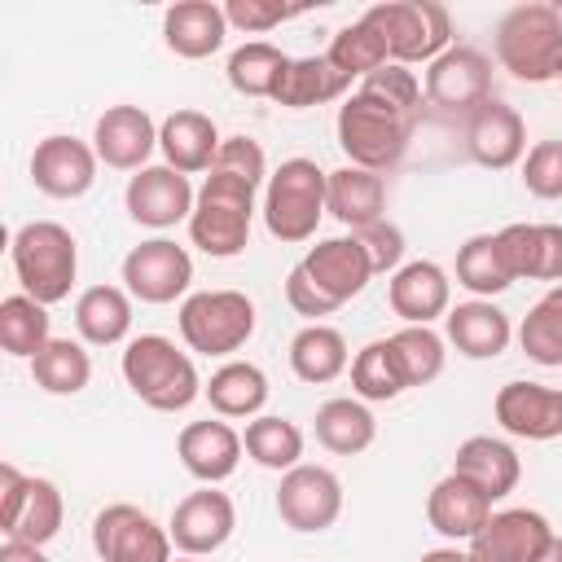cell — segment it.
Masks as SVG:
<instances>
[{
    "instance_id": "cell-1",
    "label": "cell",
    "mask_w": 562,
    "mask_h": 562,
    "mask_svg": "<svg viewBox=\"0 0 562 562\" xmlns=\"http://www.w3.org/2000/svg\"><path fill=\"white\" fill-rule=\"evenodd\" d=\"M338 145L347 154L351 167H364V171H391L408 140H413V127H417V114L413 110H400L364 88H356L342 105H338Z\"/></svg>"
},
{
    "instance_id": "cell-2",
    "label": "cell",
    "mask_w": 562,
    "mask_h": 562,
    "mask_svg": "<svg viewBox=\"0 0 562 562\" xmlns=\"http://www.w3.org/2000/svg\"><path fill=\"white\" fill-rule=\"evenodd\" d=\"M123 382L154 413H180L206 391L198 382V369H193L189 351H180L162 334H136L123 347Z\"/></svg>"
},
{
    "instance_id": "cell-3",
    "label": "cell",
    "mask_w": 562,
    "mask_h": 562,
    "mask_svg": "<svg viewBox=\"0 0 562 562\" xmlns=\"http://www.w3.org/2000/svg\"><path fill=\"white\" fill-rule=\"evenodd\" d=\"M13 272H18V285L22 294H31L35 303L53 307L70 294L75 285V272H79V246H75V233L57 220H31L13 233Z\"/></svg>"
},
{
    "instance_id": "cell-4",
    "label": "cell",
    "mask_w": 562,
    "mask_h": 562,
    "mask_svg": "<svg viewBox=\"0 0 562 562\" xmlns=\"http://www.w3.org/2000/svg\"><path fill=\"white\" fill-rule=\"evenodd\" d=\"M496 61L518 83H549L562 70V13L553 4H514L496 26Z\"/></svg>"
},
{
    "instance_id": "cell-5",
    "label": "cell",
    "mask_w": 562,
    "mask_h": 562,
    "mask_svg": "<svg viewBox=\"0 0 562 562\" xmlns=\"http://www.w3.org/2000/svg\"><path fill=\"white\" fill-rule=\"evenodd\" d=\"M250 220H255V184L228 171H211L189 215V241L211 259H233L250 241Z\"/></svg>"
},
{
    "instance_id": "cell-6",
    "label": "cell",
    "mask_w": 562,
    "mask_h": 562,
    "mask_svg": "<svg viewBox=\"0 0 562 562\" xmlns=\"http://www.w3.org/2000/svg\"><path fill=\"white\" fill-rule=\"evenodd\" d=\"M325 184L329 171L312 158H285L263 184V228L285 246L307 241L325 215Z\"/></svg>"
},
{
    "instance_id": "cell-7",
    "label": "cell",
    "mask_w": 562,
    "mask_h": 562,
    "mask_svg": "<svg viewBox=\"0 0 562 562\" xmlns=\"http://www.w3.org/2000/svg\"><path fill=\"white\" fill-rule=\"evenodd\" d=\"M255 334V303L241 290H198L180 303V338L198 356H233Z\"/></svg>"
},
{
    "instance_id": "cell-8",
    "label": "cell",
    "mask_w": 562,
    "mask_h": 562,
    "mask_svg": "<svg viewBox=\"0 0 562 562\" xmlns=\"http://www.w3.org/2000/svg\"><path fill=\"white\" fill-rule=\"evenodd\" d=\"M364 18L382 31L391 61H400V66H408V61L430 66L439 53L452 48L448 9L435 0H382V4H369Z\"/></svg>"
},
{
    "instance_id": "cell-9",
    "label": "cell",
    "mask_w": 562,
    "mask_h": 562,
    "mask_svg": "<svg viewBox=\"0 0 562 562\" xmlns=\"http://www.w3.org/2000/svg\"><path fill=\"white\" fill-rule=\"evenodd\" d=\"M66 501L53 479L22 474L18 465H0V527L9 540L26 544H48L61 531Z\"/></svg>"
},
{
    "instance_id": "cell-10",
    "label": "cell",
    "mask_w": 562,
    "mask_h": 562,
    "mask_svg": "<svg viewBox=\"0 0 562 562\" xmlns=\"http://www.w3.org/2000/svg\"><path fill=\"white\" fill-rule=\"evenodd\" d=\"M92 549L101 562H171V531L119 501L92 518Z\"/></svg>"
},
{
    "instance_id": "cell-11",
    "label": "cell",
    "mask_w": 562,
    "mask_h": 562,
    "mask_svg": "<svg viewBox=\"0 0 562 562\" xmlns=\"http://www.w3.org/2000/svg\"><path fill=\"white\" fill-rule=\"evenodd\" d=\"M277 514L290 531H303V536H316V531H329L342 514V483L334 470L325 465H294L281 474V487H277Z\"/></svg>"
},
{
    "instance_id": "cell-12",
    "label": "cell",
    "mask_w": 562,
    "mask_h": 562,
    "mask_svg": "<svg viewBox=\"0 0 562 562\" xmlns=\"http://www.w3.org/2000/svg\"><path fill=\"white\" fill-rule=\"evenodd\" d=\"M193 281V259L171 237H149L123 255V290L140 303H176Z\"/></svg>"
},
{
    "instance_id": "cell-13",
    "label": "cell",
    "mask_w": 562,
    "mask_h": 562,
    "mask_svg": "<svg viewBox=\"0 0 562 562\" xmlns=\"http://www.w3.org/2000/svg\"><path fill=\"white\" fill-rule=\"evenodd\" d=\"M426 101L452 114H474L492 101V61L470 44H452L426 66Z\"/></svg>"
},
{
    "instance_id": "cell-14",
    "label": "cell",
    "mask_w": 562,
    "mask_h": 562,
    "mask_svg": "<svg viewBox=\"0 0 562 562\" xmlns=\"http://www.w3.org/2000/svg\"><path fill=\"white\" fill-rule=\"evenodd\" d=\"M123 202H127V215L145 228H176L180 220L193 215V184L189 176H180L176 167L167 162H154V167H140L127 189H123Z\"/></svg>"
},
{
    "instance_id": "cell-15",
    "label": "cell",
    "mask_w": 562,
    "mask_h": 562,
    "mask_svg": "<svg viewBox=\"0 0 562 562\" xmlns=\"http://www.w3.org/2000/svg\"><path fill=\"white\" fill-rule=\"evenodd\" d=\"M233 527H237V509H233V501H228L224 492H215V487L189 492V496L171 509V522H167L171 544H176L184 558H206V553L224 549L228 536H233Z\"/></svg>"
},
{
    "instance_id": "cell-16",
    "label": "cell",
    "mask_w": 562,
    "mask_h": 562,
    "mask_svg": "<svg viewBox=\"0 0 562 562\" xmlns=\"http://www.w3.org/2000/svg\"><path fill=\"white\" fill-rule=\"evenodd\" d=\"M97 149L88 145V140H79V136H44L40 145H35V154H31V180H35V189L40 193H48V198H83L88 189H92V180H97Z\"/></svg>"
},
{
    "instance_id": "cell-17",
    "label": "cell",
    "mask_w": 562,
    "mask_h": 562,
    "mask_svg": "<svg viewBox=\"0 0 562 562\" xmlns=\"http://www.w3.org/2000/svg\"><path fill=\"white\" fill-rule=\"evenodd\" d=\"M553 540V527L540 509H501L470 540V562H536Z\"/></svg>"
},
{
    "instance_id": "cell-18",
    "label": "cell",
    "mask_w": 562,
    "mask_h": 562,
    "mask_svg": "<svg viewBox=\"0 0 562 562\" xmlns=\"http://www.w3.org/2000/svg\"><path fill=\"white\" fill-rule=\"evenodd\" d=\"M465 149L487 171H505V167L522 162V154H527V123H522V114L514 105L496 101V97L483 101L470 114V123H465Z\"/></svg>"
},
{
    "instance_id": "cell-19",
    "label": "cell",
    "mask_w": 562,
    "mask_h": 562,
    "mask_svg": "<svg viewBox=\"0 0 562 562\" xmlns=\"http://www.w3.org/2000/svg\"><path fill=\"white\" fill-rule=\"evenodd\" d=\"M496 422L531 443L558 439L562 435V391L558 386H540V382H505L492 400Z\"/></svg>"
},
{
    "instance_id": "cell-20",
    "label": "cell",
    "mask_w": 562,
    "mask_h": 562,
    "mask_svg": "<svg viewBox=\"0 0 562 562\" xmlns=\"http://www.w3.org/2000/svg\"><path fill=\"white\" fill-rule=\"evenodd\" d=\"M154 145H158V127L140 105H110L92 127V149L114 171L149 167Z\"/></svg>"
},
{
    "instance_id": "cell-21",
    "label": "cell",
    "mask_w": 562,
    "mask_h": 562,
    "mask_svg": "<svg viewBox=\"0 0 562 562\" xmlns=\"http://www.w3.org/2000/svg\"><path fill=\"white\" fill-rule=\"evenodd\" d=\"M386 303L404 325H430L439 316H448L452 307V281L439 263L430 259H413L400 263V272H391L386 285Z\"/></svg>"
},
{
    "instance_id": "cell-22",
    "label": "cell",
    "mask_w": 562,
    "mask_h": 562,
    "mask_svg": "<svg viewBox=\"0 0 562 562\" xmlns=\"http://www.w3.org/2000/svg\"><path fill=\"white\" fill-rule=\"evenodd\" d=\"M241 435L228 426V422H189L184 430H180V439H176V457H180V465L198 479V483H206V487H215V483H224V479H233V470H237V461H241Z\"/></svg>"
},
{
    "instance_id": "cell-23",
    "label": "cell",
    "mask_w": 562,
    "mask_h": 562,
    "mask_svg": "<svg viewBox=\"0 0 562 562\" xmlns=\"http://www.w3.org/2000/svg\"><path fill=\"white\" fill-rule=\"evenodd\" d=\"M303 272L342 307L347 299H356L369 281H373V263L364 255V246L351 237H325L303 255Z\"/></svg>"
},
{
    "instance_id": "cell-24",
    "label": "cell",
    "mask_w": 562,
    "mask_h": 562,
    "mask_svg": "<svg viewBox=\"0 0 562 562\" xmlns=\"http://www.w3.org/2000/svg\"><path fill=\"white\" fill-rule=\"evenodd\" d=\"M505 268L514 281H553L562 285V224H505L496 233Z\"/></svg>"
},
{
    "instance_id": "cell-25",
    "label": "cell",
    "mask_w": 562,
    "mask_h": 562,
    "mask_svg": "<svg viewBox=\"0 0 562 562\" xmlns=\"http://www.w3.org/2000/svg\"><path fill=\"white\" fill-rule=\"evenodd\" d=\"M220 145H224V136H220L215 119L202 114V110H176V114H167L162 127H158V149H162L167 167H176L180 176L211 171Z\"/></svg>"
},
{
    "instance_id": "cell-26",
    "label": "cell",
    "mask_w": 562,
    "mask_h": 562,
    "mask_svg": "<svg viewBox=\"0 0 562 562\" xmlns=\"http://www.w3.org/2000/svg\"><path fill=\"white\" fill-rule=\"evenodd\" d=\"M443 334H448V342L461 356H470V360H496L509 347L514 325H509V316L492 299H465V303L448 307Z\"/></svg>"
},
{
    "instance_id": "cell-27",
    "label": "cell",
    "mask_w": 562,
    "mask_h": 562,
    "mask_svg": "<svg viewBox=\"0 0 562 562\" xmlns=\"http://www.w3.org/2000/svg\"><path fill=\"white\" fill-rule=\"evenodd\" d=\"M492 518V501L461 474H443L426 496V522L443 540H474Z\"/></svg>"
},
{
    "instance_id": "cell-28",
    "label": "cell",
    "mask_w": 562,
    "mask_h": 562,
    "mask_svg": "<svg viewBox=\"0 0 562 562\" xmlns=\"http://www.w3.org/2000/svg\"><path fill=\"white\" fill-rule=\"evenodd\" d=\"M224 35H228L224 4H211V0H180L162 18V40L184 61H202V57L220 53Z\"/></svg>"
},
{
    "instance_id": "cell-29",
    "label": "cell",
    "mask_w": 562,
    "mask_h": 562,
    "mask_svg": "<svg viewBox=\"0 0 562 562\" xmlns=\"http://www.w3.org/2000/svg\"><path fill=\"white\" fill-rule=\"evenodd\" d=\"M452 474L470 479L487 501H501V496H509V492L518 487L522 461H518V452H514L505 439L470 435V439L457 448V457H452Z\"/></svg>"
},
{
    "instance_id": "cell-30",
    "label": "cell",
    "mask_w": 562,
    "mask_h": 562,
    "mask_svg": "<svg viewBox=\"0 0 562 562\" xmlns=\"http://www.w3.org/2000/svg\"><path fill=\"white\" fill-rule=\"evenodd\" d=\"M325 211H329L338 224H347L351 233H360V228L386 220V215H382V211H386V184H382V176H378V171H364V167H351V162L338 167V171H329Z\"/></svg>"
},
{
    "instance_id": "cell-31",
    "label": "cell",
    "mask_w": 562,
    "mask_h": 562,
    "mask_svg": "<svg viewBox=\"0 0 562 562\" xmlns=\"http://www.w3.org/2000/svg\"><path fill=\"white\" fill-rule=\"evenodd\" d=\"M75 329L92 347H114L132 329V294L123 285H88L75 299Z\"/></svg>"
},
{
    "instance_id": "cell-32",
    "label": "cell",
    "mask_w": 562,
    "mask_h": 562,
    "mask_svg": "<svg viewBox=\"0 0 562 562\" xmlns=\"http://www.w3.org/2000/svg\"><path fill=\"white\" fill-rule=\"evenodd\" d=\"M351 88V79L321 53V57H290L281 83H277V105L285 110H307V105H325V101H338L342 92Z\"/></svg>"
},
{
    "instance_id": "cell-33",
    "label": "cell",
    "mask_w": 562,
    "mask_h": 562,
    "mask_svg": "<svg viewBox=\"0 0 562 562\" xmlns=\"http://www.w3.org/2000/svg\"><path fill=\"white\" fill-rule=\"evenodd\" d=\"M373 435H378V422H373L364 400H347L342 395V400H325L316 408V443L325 452H334V457L364 452L373 443Z\"/></svg>"
},
{
    "instance_id": "cell-34",
    "label": "cell",
    "mask_w": 562,
    "mask_h": 562,
    "mask_svg": "<svg viewBox=\"0 0 562 562\" xmlns=\"http://www.w3.org/2000/svg\"><path fill=\"white\" fill-rule=\"evenodd\" d=\"M290 369L299 382L307 386H321V382H334L342 369H347V338L334 329V325H303L294 338H290Z\"/></svg>"
},
{
    "instance_id": "cell-35",
    "label": "cell",
    "mask_w": 562,
    "mask_h": 562,
    "mask_svg": "<svg viewBox=\"0 0 562 562\" xmlns=\"http://www.w3.org/2000/svg\"><path fill=\"white\" fill-rule=\"evenodd\" d=\"M202 395L220 417H259V408L268 404V378L250 360H228L211 373Z\"/></svg>"
},
{
    "instance_id": "cell-36",
    "label": "cell",
    "mask_w": 562,
    "mask_h": 562,
    "mask_svg": "<svg viewBox=\"0 0 562 562\" xmlns=\"http://www.w3.org/2000/svg\"><path fill=\"white\" fill-rule=\"evenodd\" d=\"M351 391H356V400H369V404H386L408 391V378H404V364H400V351L391 338H373L356 351Z\"/></svg>"
},
{
    "instance_id": "cell-37",
    "label": "cell",
    "mask_w": 562,
    "mask_h": 562,
    "mask_svg": "<svg viewBox=\"0 0 562 562\" xmlns=\"http://www.w3.org/2000/svg\"><path fill=\"white\" fill-rule=\"evenodd\" d=\"M518 347L540 369H562V285H549L518 325Z\"/></svg>"
},
{
    "instance_id": "cell-38",
    "label": "cell",
    "mask_w": 562,
    "mask_h": 562,
    "mask_svg": "<svg viewBox=\"0 0 562 562\" xmlns=\"http://www.w3.org/2000/svg\"><path fill=\"white\" fill-rule=\"evenodd\" d=\"M285 66H290V57L277 44L250 40V44H241V48L228 53L224 75H228L233 92H241V97H277V83H281Z\"/></svg>"
},
{
    "instance_id": "cell-39",
    "label": "cell",
    "mask_w": 562,
    "mask_h": 562,
    "mask_svg": "<svg viewBox=\"0 0 562 562\" xmlns=\"http://www.w3.org/2000/svg\"><path fill=\"white\" fill-rule=\"evenodd\" d=\"M48 342H53L48 307L35 303L31 294H9L0 303V347L18 360H35Z\"/></svg>"
},
{
    "instance_id": "cell-40",
    "label": "cell",
    "mask_w": 562,
    "mask_h": 562,
    "mask_svg": "<svg viewBox=\"0 0 562 562\" xmlns=\"http://www.w3.org/2000/svg\"><path fill=\"white\" fill-rule=\"evenodd\" d=\"M31 378L40 391L48 395H79L92 382V360L83 351V342L75 338H53L35 360H31Z\"/></svg>"
},
{
    "instance_id": "cell-41",
    "label": "cell",
    "mask_w": 562,
    "mask_h": 562,
    "mask_svg": "<svg viewBox=\"0 0 562 562\" xmlns=\"http://www.w3.org/2000/svg\"><path fill=\"white\" fill-rule=\"evenodd\" d=\"M246 457L259 461L263 470H294L299 457H303V430L290 422V417H272V413H259L246 422Z\"/></svg>"
},
{
    "instance_id": "cell-42",
    "label": "cell",
    "mask_w": 562,
    "mask_h": 562,
    "mask_svg": "<svg viewBox=\"0 0 562 562\" xmlns=\"http://www.w3.org/2000/svg\"><path fill=\"white\" fill-rule=\"evenodd\" d=\"M457 285H465L474 299H492V294H505L514 285L505 255L496 246V233H474L457 250Z\"/></svg>"
},
{
    "instance_id": "cell-43",
    "label": "cell",
    "mask_w": 562,
    "mask_h": 562,
    "mask_svg": "<svg viewBox=\"0 0 562 562\" xmlns=\"http://www.w3.org/2000/svg\"><path fill=\"white\" fill-rule=\"evenodd\" d=\"M347 79H364V75H373V70H382L386 61H391V48H386V40H382V31L360 13L351 26H342L334 40H329V53H325Z\"/></svg>"
},
{
    "instance_id": "cell-44",
    "label": "cell",
    "mask_w": 562,
    "mask_h": 562,
    "mask_svg": "<svg viewBox=\"0 0 562 562\" xmlns=\"http://www.w3.org/2000/svg\"><path fill=\"white\" fill-rule=\"evenodd\" d=\"M391 342L400 351V364H404L408 386H426V382H435L443 373L448 351H443V338L430 325H404L400 334H391Z\"/></svg>"
},
{
    "instance_id": "cell-45",
    "label": "cell",
    "mask_w": 562,
    "mask_h": 562,
    "mask_svg": "<svg viewBox=\"0 0 562 562\" xmlns=\"http://www.w3.org/2000/svg\"><path fill=\"white\" fill-rule=\"evenodd\" d=\"M522 184L527 193L558 202L562 198V140H536L522 158Z\"/></svg>"
},
{
    "instance_id": "cell-46",
    "label": "cell",
    "mask_w": 562,
    "mask_h": 562,
    "mask_svg": "<svg viewBox=\"0 0 562 562\" xmlns=\"http://www.w3.org/2000/svg\"><path fill=\"white\" fill-rule=\"evenodd\" d=\"M211 171H228V176H237V180H246V184H263L268 180V158H263V145L255 140V136H224V145H220V154H215V167Z\"/></svg>"
},
{
    "instance_id": "cell-47",
    "label": "cell",
    "mask_w": 562,
    "mask_h": 562,
    "mask_svg": "<svg viewBox=\"0 0 562 562\" xmlns=\"http://www.w3.org/2000/svg\"><path fill=\"white\" fill-rule=\"evenodd\" d=\"M360 88L373 92V97H382V101H391V105H400V110H413V114H417V105H422V83H417V75H413L408 66H400V61H386L382 70L364 75Z\"/></svg>"
},
{
    "instance_id": "cell-48",
    "label": "cell",
    "mask_w": 562,
    "mask_h": 562,
    "mask_svg": "<svg viewBox=\"0 0 562 562\" xmlns=\"http://www.w3.org/2000/svg\"><path fill=\"white\" fill-rule=\"evenodd\" d=\"M224 18H228V26H237V31H246V35H263V31L281 26V22L299 18V9L272 4V0H228V4H224Z\"/></svg>"
},
{
    "instance_id": "cell-49",
    "label": "cell",
    "mask_w": 562,
    "mask_h": 562,
    "mask_svg": "<svg viewBox=\"0 0 562 562\" xmlns=\"http://www.w3.org/2000/svg\"><path fill=\"white\" fill-rule=\"evenodd\" d=\"M356 241L364 246V255H369V263H373V277H378V272H400V259H404V233H400V224L378 220V224L360 228Z\"/></svg>"
},
{
    "instance_id": "cell-50",
    "label": "cell",
    "mask_w": 562,
    "mask_h": 562,
    "mask_svg": "<svg viewBox=\"0 0 562 562\" xmlns=\"http://www.w3.org/2000/svg\"><path fill=\"white\" fill-rule=\"evenodd\" d=\"M285 303L299 312V316H312V325L321 321V316H329V312H338V303L303 272V263H294L290 268V277H285Z\"/></svg>"
},
{
    "instance_id": "cell-51",
    "label": "cell",
    "mask_w": 562,
    "mask_h": 562,
    "mask_svg": "<svg viewBox=\"0 0 562 562\" xmlns=\"http://www.w3.org/2000/svg\"><path fill=\"white\" fill-rule=\"evenodd\" d=\"M0 562H48L40 544H26V540H4L0 544Z\"/></svg>"
},
{
    "instance_id": "cell-52",
    "label": "cell",
    "mask_w": 562,
    "mask_h": 562,
    "mask_svg": "<svg viewBox=\"0 0 562 562\" xmlns=\"http://www.w3.org/2000/svg\"><path fill=\"white\" fill-rule=\"evenodd\" d=\"M417 562H470V553H461V549H430Z\"/></svg>"
},
{
    "instance_id": "cell-53",
    "label": "cell",
    "mask_w": 562,
    "mask_h": 562,
    "mask_svg": "<svg viewBox=\"0 0 562 562\" xmlns=\"http://www.w3.org/2000/svg\"><path fill=\"white\" fill-rule=\"evenodd\" d=\"M536 562H562V536H553L544 549H540V558Z\"/></svg>"
},
{
    "instance_id": "cell-54",
    "label": "cell",
    "mask_w": 562,
    "mask_h": 562,
    "mask_svg": "<svg viewBox=\"0 0 562 562\" xmlns=\"http://www.w3.org/2000/svg\"><path fill=\"white\" fill-rule=\"evenodd\" d=\"M171 562H202V558H184V553H180V558H171Z\"/></svg>"
},
{
    "instance_id": "cell-55",
    "label": "cell",
    "mask_w": 562,
    "mask_h": 562,
    "mask_svg": "<svg viewBox=\"0 0 562 562\" xmlns=\"http://www.w3.org/2000/svg\"><path fill=\"white\" fill-rule=\"evenodd\" d=\"M558 79H562V70H558Z\"/></svg>"
}]
</instances>
